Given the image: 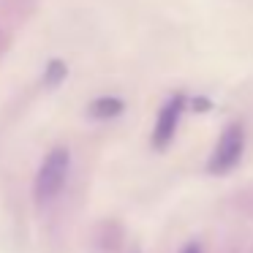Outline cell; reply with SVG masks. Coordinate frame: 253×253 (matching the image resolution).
Here are the masks:
<instances>
[{"instance_id":"cell-4","label":"cell","mask_w":253,"mask_h":253,"mask_svg":"<svg viewBox=\"0 0 253 253\" xmlns=\"http://www.w3.org/2000/svg\"><path fill=\"white\" fill-rule=\"evenodd\" d=\"M90 112H93V117H98V120H106V117H117L123 112V101L117 98H98L93 106H90Z\"/></svg>"},{"instance_id":"cell-2","label":"cell","mask_w":253,"mask_h":253,"mask_svg":"<svg viewBox=\"0 0 253 253\" xmlns=\"http://www.w3.org/2000/svg\"><path fill=\"white\" fill-rule=\"evenodd\" d=\"M242 155H245V131H242V126L231 123L218 136V144H215L212 155H210L207 171L210 174H229L242 161Z\"/></svg>"},{"instance_id":"cell-3","label":"cell","mask_w":253,"mask_h":253,"mask_svg":"<svg viewBox=\"0 0 253 253\" xmlns=\"http://www.w3.org/2000/svg\"><path fill=\"white\" fill-rule=\"evenodd\" d=\"M182 109H185V95L182 93H174L161 106L158 120H155V128H153V147L155 150H166L171 144V139L177 133V126H180Z\"/></svg>"},{"instance_id":"cell-1","label":"cell","mask_w":253,"mask_h":253,"mask_svg":"<svg viewBox=\"0 0 253 253\" xmlns=\"http://www.w3.org/2000/svg\"><path fill=\"white\" fill-rule=\"evenodd\" d=\"M68 171H71V155L66 147H55L49 150V155L44 158V164L39 166V174H36V202L39 204H49L60 196V191L66 188Z\"/></svg>"},{"instance_id":"cell-5","label":"cell","mask_w":253,"mask_h":253,"mask_svg":"<svg viewBox=\"0 0 253 253\" xmlns=\"http://www.w3.org/2000/svg\"><path fill=\"white\" fill-rule=\"evenodd\" d=\"M60 79H66V66H63V63H57V60H55V63H49L44 82H46V84H57Z\"/></svg>"},{"instance_id":"cell-6","label":"cell","mask_w":253,"mask_h":253,"mask_svg":"<svg viewBox=\"0 0 253 253\" xmlns=\"http://www.w3.org/2000/svg\"><path fill=\"white\" fill-rule=\"evenodd\" d=\"M182 253H199V245H188V248H185V251H182Z\"/></svg>"}]
</instances>
